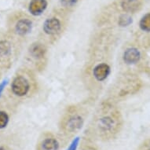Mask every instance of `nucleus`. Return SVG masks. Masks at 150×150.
Instances as JSON below:
<instances>
[{
	"label": "nucleus",
	"instance_id": "nucleus-1",
	"mask_svg": "<svg viewBox=\"0 0 150 150\" xmlns=\"http://www.w3.org/2000/svg\"><path fill=\"white\" fill-rule=\"evenodd\" d=\"M29 90V83L23 76L16 77L12 83V91L17 96H24Z\"/></svg>",
	"mask_w": 150,
	"mask_h": 150
},
{
	"label": "nucleus",
	"instance_id": "nucleus-2",
	"mask_svg": "<svg viewBox=\"0 0 150 150\" xmlns=\"http://www.w3.org/2000/svg\"><path fill=\"white\" fill-rule=\"evenodd\" d=\"M61 22L57 18H50L45 21L43 25L44 32L48 35L57 34L61 30Z\"/></svg>",
	"mask_w": 150,
	"mask_h": 150
},
{
	"label": "nucleus",
	"instance_id": "nucleus-3",
	"mask_svg": "<svg viewBox=\"0 0 150 150\" xmlns=\"http://www.w3.org/2000/svg\"><path fill=\"white\" fill-rule=\"evenodd\" d=\"M47 6L46 0H32L29 4V12L34 16L42 14Z\"/></svg>",
	"mask_w": 150,
	"mask_h": 150
},
{
	"label": "nucleus",
	"instance_id": "nucleus-4",
	"mask_svg": "<svg viewBox=\"0 0 150 150\" xmlns=\"http://www.w3.org/2000/svg\"><path fill=\"white\" fill-rule=\"evenodd\" d=\"M140 52L136 48H129L123 54V61L126 64H135L140 60Z\"/></svg>",
	"mask_w": 150,
	"mask_h": 150
},
{
	"label": "nucleus",
	"instance_id": "nucleus-5",
	"mask_svg": "<svg viewBox=\"0 0 150 150\" xmlns=\"http://www.w3.org/2000/svg\"><path fill=\"white\" fill-rule=\"evenodd\" d=\"M110 73V68L108 64H100L93 69V76L98 81H103Z\"/></svg>",
	"mask_w": 150,
	"mask_h": 150
},
{
	"label": "nucleus",
	"instance_id": "nucleus-6",
	"mask_svg": "<svg viewBox=\"0 0 150 150\" xmlns=\"http://www.w3.org/2000/svg\"><path fill=\"white\" fill-rule=\"evenodd\" d=\"M32 21L28 19H22L17 23L16 31L21 35H25L32 30Z\"/></svg>",
	"mask_w": 150,
	"mask_h": 150
},
{
	"label": "nucleus",
	"instance_id": "nucleus-7",
	"mask_svg": "<svg viewBox=\"0 0 150 150\" xmlns=\"http://www.w3.org/2000/svg\"><path fill=\"white\" fill-rule=\"evenodd\" d=\"M140 0H123L122 8L128 13H134L141 8Z\"/></svg>",
	"mask_w": 150,
	"mask_h": 150
},
{
	"label": "nucleus",
	"instance_id": "nucleus-8",
	"mask_svg": "<svg viewBox=\"0 0 150 150\" xmlns=\"http://www.w3.org/2000/svg\"><path fill=\"white\" fill-rule=\"evenodd\" d=\"M82 125H83V120L80 116H72L67 122L66 128L69 131L73 132L80 129Z\"/></svg>",
	"mask_w": 150,
	"mask_h": 150
},
{
	"label": "nucleus",
	"instance_id": "nucleus-9",
	"mask_svg": "<svg viewBox=\"0 0 150 150\" xmlns=\"http://www.w3.org/2000/svg\"><path fill=\"white\" fill-rule=\"evenodd\" d=\"M30 53L35 58H40L46 54V48L41 43H34L30 48Z\"/></svg>",
	"mask_w": 150,
	"mask_h": 150
},
{
	"label": "nucleus",
	"instance_id": "nucleus-10",
	"mask_svg": "<svg viewBox=\"0 0 150 150\" xmlns=\"http://www.w3.org/2000/svg\"><path fill=\"white\" fill-rule=\"evenodd\" d=\"M42 147L43 150H57L59 145L57 140L53 138H48L43 141Z\"/></svg>",
	"mask_w": 150,
	"mask_h": 150
},
{
	"label": "nucleus",
	"instance_id": "nucleus-11",
	"mask_svg": "<svg viewBox=\"0 0 150 150\" xmlns=\"http://www.w3.org/2000/svg\"><path fill=\"white\" fill-rule=\"evenodd\" d=\"M140 28L145 32H150V13L145 14L140 21Z\"/></svg>",
	"mask_w": 150,
	"mask_h": 150
},
{
	"label": "nucleus",
	"instance_id": "nucleus-12",
	"mask_svg": "<svg viewBox=\"0 0 150 150\" xmlns=\"http://www.w3.org/2000/svg\"><path fill=\"white\" fill-rule=\"evenodd\" d=\"M132 23V18L128 16V15H123L121 16L120 18V21H119V24L120 26H128L129 25H130Z\"/></svg>",
	"mask_w": 150,
	"mask_h": 150
},
{
	"label": "nucleus",
	"instance_id": "nucleus-13",
	"mask_svg": "<svg viewBox=\"0 0 150 150\" xmlns=\"http://www.w3.org/2000/svg\"><path fill=\"white\" fill-rule=\"evenodd\" d=\"M8 121H9V117L7 114L4 112H0V129L6 127L7 125Z\"/></svg>",
	"mask_w": 150,
	"mask_h": 150
},
{
	"label": "nucleus",
	"instance_id": "nucleus-14",
	"mask_svg": "<svg viewBox=\"0 0 150 150\" xmlns=\"http://www.w3.org/2000/svg\"><path fill=\"white\" fill-rule=\"evenodd\" d=\"M101 126L105 130L111 129L112 126V121L109 117H105V118L102 119L101 120Z\"/></svg>",
	"mask_w": 150,
	"mask_h": 150
},
{
	"label": "nucleus",
	"instance_id": "nucleus-15",
	"mask_svg": "<svg viewBox=\"0 0 150 150\" xmlns=\"http://www.w3.org/2000/svg\"><path fill=\"white\" fill-rule=\"evenodd\" d=\"M77 1L78 0H61V3L64 6L70 7V6L75 5L77 3Z\"/></svg>",
	"mask_w": 150,
	"mask_h": 150
},
{
	"label": "nucleus",
	"instance_id": "nucleus-16",
	"mask_svg": "<svg viewBox=\"0 0 150 150\" xmlns=\"http://www.w3.org/2000/svg\"><path fill=\"white\" fill-rule=\"evenodd\" d=\"M79 138H76L72 141V142L71 143V145L69 146L67 150H76L77 146L79 145Z\"/></svg>",
	"mask_w": 150,
	"mask_h": 150
},
{
	"label": "nucleus",
	"instance_id": "nucleus-17",
	"mask_svg": "<svg viewBox=\"0 0 150 150\" xmlns=\"http://www.w3.org/2000/svg\"><path fill=\"white\" fill-rule=\"evenodd\" d=\"M6 83H7V80H4L2 83L0 84V95H1V93H2V91H3V88H4V86L6 85Z\"/></svg>",
	"mask_w": 150,
	"mask_h": 150
},
{
	"label": "nucleus",
	"instance_id": "nucleus-18",
	"mask_svg": "<svg viewBox=\"0 0 150 150\" xmlns=\"http://www.w3.org/2000/svg\"><path fill=\"white\" fill-rule=\"evenodd\" d=\"M0 150H5L4 149H3V148H0Z\"/></svg>",
	"mask_w": 150,
	"mask_h": 150
},
{
	"label": "nucleus",
	"instance_id": "nucleus-19",
	"mask_svg": "<svg viewBox=\"0 0 150 150\" xmlns=\"http://www.w3.org/2000/svg\"><path fill=\"white\" fill-rule=\"evenodd\" d=\"M149 150H150V149H149Z\"/></svg>",
	"mask_w": 150,
	"mask_h": 150
}]
</instances>
